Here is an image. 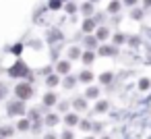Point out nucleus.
Here are the masks:
<instances>
[{
    "label": "nucleus",
    "mask_w": 151,
    "mask_h": 139,
    "mask_svg": "<svg viewBox=\"0 0 151 139\" xmlns=\"http://www.w3.org/2000/svg\"><path fill=\"white\" fill-rule=\"evenodd\" d=\"M93 29V23L91 21H85V31H91Z\"/></svg>",
    "instance_id": "11"
},
{
    "label": "nucleus",
    "mask_w": 151,
    "mask_h": 139,
    "mask_svg": "<svg viewBox=\"0 0 151 139\" xmlns=\"http://www.w3.org/2000/svg\"><path fill=\"white\" fill-rule=\"evenodd\" d=\"M106 35H108L106 29H97V38H106Z\"/></svg>",
    "instance_id": "12"
},
{
    "label": "nucleus",
    "mask_w": 151,
    "mask_h": 139,
    "mask_svg": "<svg viewBox=\"0 0 151 139\" xmlns=\"http://www.w3.org/2000/svg\"><path fill=\"white\" fill-rule=\"evenodd\" d=\"M27 127H29V125H27V120H21V122H19V129H21V131H25Z\"/></svg>",
    "instance_id": "16"
},
{
    "label": "nucleus",
    "mask_w": 151,
    "mask_h": 139,
    "mask_svg": "<svg viewBox=\"0 0 151 139\" xmlns=\"http://www.w3.org/2000/svg\"><path fill=\"white\" fill-rule=\"evenodd\" d=\"M93 60V54L91 52H85V62H91Z\"/></svg>",
    "instance_id": "13"
},
{
    "label": "nucleus",
    "mask_w": 151,
    "mask_h": 139,
    "mask_svg": "<svg viewBox=\"0 0 151 139\" xmlns=\"http://www.w3.org/2000/svg\"><path fill=\"white\" fill-rule=\"evenodd\" d=\"M70 56H73V58H77V56H79V50H77V48H73V50H70Z\"/></svg>",
    "instance_id": "19"
},
{
    "label": "nucleus",
    "mask_w": 151,
    "mask_h": 139,
    "mask_svg": "<svg viewBox=\"0 0 151 139\" xmlns=\"http://www.w3.org/2000/svg\"><path fill=\"white\" fill-rule=\"evenodd\" d=\"M25 73H27V67H25L23 62H17V64L11 69V75H13V77H23Z\"/></svg>",
    "instance_id": "2"
},
{
    "label": "nucleus",
    "mask_w": 151,
    "mask_h": 139,
    "mask_svg": "<svg viewBox=\"0 0 151 139\" xmlns=\"http://www.w3.org/2000/svg\"><path fill=\"white\" fill-rule=\"evenodd\" d=\"M110 79H112V75H110V73H106V75H101V81H104V83H108Z\"/></svg>",
    "instance_id": "15"
},
{
    "label": "nucleus",
    "mask_w": 151,
    "mask_h": 139,
    "mask_svg": "<svg viewBox=\"0 0 151 139\" xmlns=\"http://www.w3.org/2000/svg\"><path fill=\"white\" fill-rule=\"evenodd\" d=\"M11 112H23V106L21 104H11Z\"/></svg>",
    "instance_id": "5"
},
{
    "label": "nucleus",
    "mask_w": 151,
    "mask_h": 139,
    "mask_svg": "<svg viewBox=\"0 0 151 139\" xmlns=\"http://www.w3.org/2000/svg\"><path fill=\"white\" fill-rule=\"evenodd\" d=\"M64 139H73V135L70 133H64Z\"/></svg>",
    "instance_id": "22"
},
{
    "label": "nucleus",
    "mask_w": 151,
    "mask_h": 139,
    "mask_svg": "<svg viewBox=\"0 0 151 139\" xmlns=\"http://www.w3.org/2000/svg\"><path fill=\"white\" fill-rule=\"evenodd\" d=\"M145 4H147V7H149V4H151V0H145Z\"/></svg>",
    "instance_id": "24"
},
{
    "label": "nucleus",
    "mask_w": 151,
    "mask_h": 139,
    "mask_svg": "<svg viewBox=\"0 0 151 139\" xmlns=\"http://www.w3.org/2000/svg\"><path fill=\"white\" fill-rule=\"evenodd\" d=\"M15 91H17V96H19L21 100H27V98H31V96H33V89H31L27 83H23V85H17V89H15Z\"/></svg>",
    "instance_id": "1"
},
{
    "label": "nucleus",
    "mask_w": 151,
    "mask_h": 139,
    "mask_svg": "<svg viewBox=\"0 0 151 139\" xmlns=\"http://www.w3.org/2000/svg\"><path fill=\"white\" fill-rule=\"evenodd\" d=\"M58 71H60V73H68V71H70V64H68V62H60V64H58Z\"/></svg>",
    "instance_id": "3"
},
{
    "label": "nucleus",
    "mask_w": 151,
    "mask_h": 139,
    "mask_svg": "<svg viewBox=\"0 0 151 139\" xmlns=\"http://www.w3.org/2000/svg\"><path fill=\"white\" fill-rule=\"evenodd\" d=\"M137 2V0H126V4H134Z\"/></svg>",
    "instance_id": "23"
},
{
    "label": "nucleus",
    "mask_w": 151,
    "mask_h": 139,
    "mask_svg": "<svg viewBox=\"0 0 151 139\" xmlns=\"http://www.w3.org/2000/svg\"><path fill=\"white\" fill-rule=\"evenodd\" d=\"M75 108H85V100H75Z\"/></svg>",
    "instance_id": "6"
},
{
    "label": "nucleus",
    "mask_w": 151,
    "mask_h": 139,
    "mask_svg": "<svg viewBox=\"0 0 151 139\" xmlns=\"http://www.w3.org/2000/svg\"><path fill=\"white\" fill-rule=\"evenodd\" d=\"M44 102H46V104H48V106H50V104H54V102H56V98H54V96H52V93H48V96H46V98H44Z\"/></svg>",
    "instance_id": "4"
},
{
    "label": "nucleus",
    "mask_w": 151,
    "mask_h": 139,
    "mask_svg": "<svg viewBox=\"0 0 151 139\" xmlns=\"http://www.w3.org/2000/svg\"><path fill=\"white\" fill-rule=\"evenodd\" d=\"M58 7H60L58 0H52V2H50V9H58Z\"/></svg>",
    "instance_id": "17"
},
{
    "label": "nucleus",
    "mask_w": 151,
    "mask_h": 139,
    "mask_svg": "<svg viewBox=\"0 0 151 139\" xmlns=\"http://www.w3.org/2000/svg\"><path fill=\"white\" fill-rule=\"evenodd\" d=\"M56 81H58L56 77H50V79H48V85H56Z\"/></svg>",
    "instance_id": "20"
},
{
    "label": "nucleus",
    "mask_w": 151,
    "mask_h": 139,
    "mask_svg": "<svg viewBox=\"0 0 151 139\" xmlns=\"http://www.w3.org/2000/svg\"><path fill=\"white\" fill-rule=\"evenodd\" d=\"M147 85H149V81H147V79H143V81H141V89H145Z\"/></svg>",
    "instance_id": "21"
},
{
    "label": "nucleus",
    "mask_w": 151,
    "mask_h": 139,
    "mask_svg": "<svg viewBox=\"0 0 151 139\" xmlns=\"http://www.w3.org/2000/svg\"><path fill=\"white\" fill-rule=\"evenodd\" d=\"M99 52H101V54H114V48H101Z\"/></svg>",
    "instance_id": "9"
},
{
    "label": "nucleus",
    "mask_w": 151,
    "mask_h": 139,
    "mask_svg": "<svg viewBox=\"0 0 151 139\" xmlns=\"http://www.w3.org/2000/svg\"><path fill=\"white\" fill-rule=\"evenodd\" d=\"M66 122H68V125H75V122H77V116H75V114H68V116H66Z\"/></svg>",
    "instance_id": "7"
},
{
    "label": "nucleus",
    "mask_w": 151,
    "mask_h": 139,
    "mask_svg": "<svg viewBox=\"0 0 151 139\" xmlns=\"http://www.w3.org/2000/svg\"><path fill=\"white\" fill-rule=\"evenodd\" d=\"M81 79H83V81H91V73H83Z\"/></svg>",
    "instance_id": "14"
},
{
    "label": "nucleus",
    "mask_w": 151,
    "mask_h": 139,
    "mask_svg": "<svg viewBox=\"0 0 151 139\" xmlns=\"http://www.w3.org/2000/svg\"><path fill=\"white\" fill-rule=\"evenodd\" d=\"M46 120H48V125H56V116H54V114H50Z\"/></svg>",
    "instance_id": "10"
},
{
    "label": "nucleus",
    "mask_w": 151,
    "mask_h": 139,
    "mask_svg": "<svg viewBox=\"0 0 151 139\" xmlns=\"http://www.w3.org/2000/svg\"><path fill=\"white\" fill-rule=\"evenodd\" d=\"M118 9H120V4H118V2H116V0H114V2L110 4V11L114 13V11H118Z\"/></svg>",
    "instance_id": "8"
},
{
    "label": "nucleus",
    "mask_w": 151,
    "mask_h": 139,
    "mask_svg": "<svg viewBox=\"0 0 151 139\" xmlns=\"http://www.w3.org/2000/svg\"><path fill=\"white\" fill-rule=\"evenodd\" d=\"M106 106H108L106 102H99V104H97V112H99V110H106Z\"/></svg>",
    "instance_id": "18"
}]
</instances>
